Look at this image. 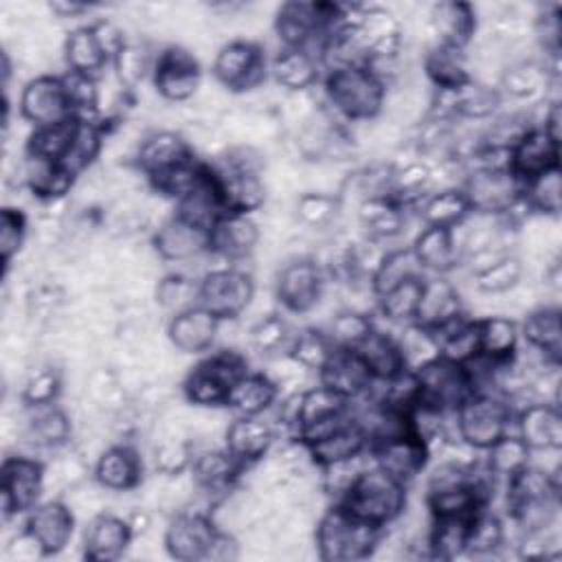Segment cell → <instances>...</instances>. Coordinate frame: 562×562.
<instances>
[{
    "label": "cell",
    "instance_id": "15",
    "mask_svg": "<svg viewBox=\"0 0 562 562\" xmlns=\"http://www.w3.org/2000/svg\"><path fill=\"white\" fill-rule=\"evenodd\" d=\"M18 114L31 127H42L50 123L66 121L72 114L61 75L40 72L26 79L18 97Z\"/></svg>",
    "mask_w": 562,
    "mask_h": 562
},
{
    "label": "cell",
    "instance_id": "41",
    "mask_svg": "<svg viewBox=\"0 0 562 562\" xmlns=\"http://www.w3.org/2000/svg\"><path fill=\"white\" fill-rule=\"evenodd\" d=\"M367 364L373 382H389L397 378L400 373L408 371L400 340L395 334L384 331L375 325V329L362 340V345L356 349Z\"/></svg>",
    "mask_w": 562,
    "mask_h": 562
},
{
    "label": "cell",
    "instance_id": "36",
    "mask_svg": "<svg viewBox=\"0 0 562 562\" xmlns=\"http://www.w3.org/2000/svg\"><path fill=\"white\" fill-rule=\"evenodd\" d=\"M463 299L459 288L446 277V274H432L424 277V288H422V299L419 307L415 314V325L432 331L448 321L457 318L463 314Z\"/></svg>",
    "mask_w": 562,
    "mask_h": 562
},
{
    "label": "cell",
    "instance_id": "49",
    "mask_svg": "<svg viewBox=\"0 0 562 562\" xmlns=\"http://www.w3.org/2000/svg\"><path fill=\"white\" fill-rule=\"evenodd\" d=\"M64 393V371L55 362H40L26 371L20 386L24 408H42L57 404Z\"/></svg>",
    "mask_w": 562,
    "mask_h": 562
},
{
    "label": "cell",
    "instance_id": "30",
    "mask_svg": "<svg viewBox=\"0 0 562 562\" xmlns=\"http://www.w3.org/2000/svg\"><path fill=\"white\" fill-rule=\"evenodd\" d=\"M305 448L310 452L312 463L318 470V468L349 461L353 457L369 452V437L360 426V422L353 417V413H349L338 426H334L318 439L305 443Z\"/></svg>",
    "mask_w": 562,
    "mask_h": 562
},
{
    "label": "cell",
    "instance_id": "1",
    "mask_svg": "<svg viewBox=\"0 0 562 562\" xmlns=\"http://www.w3.org/2000/svg\"><path fill=\"white\" fill-rule=\"evenodd\" d=\"M505 514L512 527L522 533L553 531L560 514V474L527 463L503 483Z\"/></svg>",
    "mask_w": 562,
    "mask_h": 562
},
{
    "label": "cell",
    "instance_id": "14",
    "mask_svg": "<svg viewBox=\"0 0 562 562\" xmlns=\"http://www.w3.org/2000/svg\"><path fill=\"white\" fill-rule=\"evenodd\" d=\"M325 285L327 277L312 255L290 257L274 277V301L285 312L303 316L323 301Z\"/></svg>",
    "mask_w": 562,
    "mask_h": 562
},
{
    "label": "cell",
    "instance_id": "28",
    "mask_svg": "<svg viewBox=\"0 0 562 562\" xmlns=\"http://www.w3.org/2000/svg\"><path fill=\"white\" fill-rule=\"evenodd\" d=\"M316 382L331 389L351 404L369 393L373 378L356 349L336 347L323 369L316 373Z\"/></svg>",
    "mask_w": 562,
    "mask_h": 562
},
{
    "label": "cell",
    "instance_id": "51",
    "mask_svg": "<svg viewBox=\"0 0 562 562\" xmlns=\"http://www.w3.org/2000/svg\"><path fill=\"white\" fill-rule=\"evenodd\" d=\"M200 296V277L189 272H167L154 281L151 299L167 316H173L182 310L198 305Z\"/></svg>",
    "mask_w": 562,
    "mask_h": 562
},
{
    "label": "cell",
    "instance_id": "10",
    "mask_svg": "<svg viewBox=\"0 0 562 562\" xmlns=\"http://www.w3.org/2000/svg\"><path fill=\"white\" fill-rule=\"evenodd\" d=\"M151 88L169 105L193 101L202 88V64L193 48L171 42L162 44L154 55Z\"/></svg>",
    "mask_w": 562,
    "mask_h": 562
},
{
    "label": "cell",
    "instance_id": "59",
    "mask_svg": "<svg viewBox=\"0 0 562 562\" xmlns=\"http://www.w3.org/2000/svg\"><path fill=\"white\" fill-rule=\"evenodd\" d=\"M373 329H375V323L371 314L356 307L338 310L325 327L334 347H342V349H358Z\"/></svg>",
    "mask_w": 562,
    "mask_h": 562
},
{
    "label": "cell",
    "instance_id": "39",
    "mask_svg": "<svg viewBox=\"0 0 562 562\" xmlns=\"http://www.w3.org/2000/svg\"><path fill=\"white\" fill-rule=\"evenodd\" d=\"M408 211L391 195H373L358 202L356 217L362 235L373 241H391L406 231Z\"/></svg>",
    "mask_w": 562,
    "mask_h": 562
},
{
    "label": "cell",
    "instance_id": "5",
    "mask_svg": "<svg viewBox=\"0 0 562 562\" xmlns=\"http://www.w3.org/2000/svg\"><path fill=\"white\" fill-rule=\"evenodd\" d=\"M248 371V358L239 349H211L184 373L180 384L182 397L193 408H226L231 389Z\"/></svg>",
    "mask_w": 562,
    "mask_h": 562
},
{
    "label": "cell",
    "instance_id": "61",
    "mask_svg": "<svg viewBox=\"0 0 562 562\" xmlns=\"http://www.w3.org/2000/svg\"><path fill=\"white\" fill-rule=\"evenodd\" d=\"M61 81H64L72 114L77 119H99V108H101L99 77L66 70L61 72Z\"/></svg>",
    "mask_w": 562,
    "mask_h": 562
},
{
    "label": "cell",
    "instance_id": "8",
    "mask_svg": "<svg viewBox=\"0 0 562 562\" xmlns=\"http://www.w3.org/2000/svg\"><path fill=\"white\" fill-rule=\"evenodd\" d=\"M514 406L498 393H472L452 413V432L465 446L483 452L512 432Z\"/></svg>",
    "mask_w": 562,
    "mask_h": 562
},
{
    "label": "cell",
    "instance_id": "34",
    "mask_svg": "<svg viewBox=\"0 0 562 562\" xmlns=\"http://www.w3.org/2000/svg\"><path fill=\"white\" fill-rule=\"evenodd\" d=\"M518 331L527 349L555 364L562 362V312L558 303L531 307L518 325Z\"/></svg>",
    "mask_w": 562,
    "mask_h": 562
},
{
    "label": "cell",
    "instance_id": "50",
    "mask_svg": "<svg viewBox=\"0 0 562 562\" xmlns=\"http://www.w3.org/2000/svg\"><path fill=\"white\" fill-rule=\"evenodd\" d=\"M75 132H77V116H70L59 123L33 127L24 140V154L64 162L72 147Z\"/></svg>",
    "mask_w": 562,
    "mask_h": 562
},
{
    "label": "cell",
    "instance_id": "62",
    "mask_svg": "<svg viewBox=\"0 0 562 562\" xmlns=\"http://www.w3.org/2000/svg\"><path fill=\"white\" fill-rule=\"evenodd\" d=\"M29 235V217L20 206H4L0 213V259L4 270L22 250Z\"/></svg>",
    "mask_w": 562,
    "mask_h": 562
},
{
    "label": "cell",
    "instance_id": "17",
    "mask_svg": "<svg viewBox=\"0 0 562 562\" xmlns=\"http://www.w3.org/2000/svg\"><path fill=\"white\" fill-rule=\"evenodd\" d=\"M77 514L64 498H44L26 516L22 527L35 538L44 558L61 553L75 536Z\"/></svg>",
    "mask_w": 562,
    "mask_h": 562
},
{
    "label": "cell",
    "instance_id": "29",
    "mask_svg": "<svg viewBox=\"0 0 562 562\" xmlns=\"http://www.w3.org/2000/svg\"><path fill=\"white\" fill-rule=\"evenodd\" d=\"M77 184V176L57 160L26 156L20 167V187L26 189L40 204L66 200Z\"/></svg>",
    "mask_w": 562,
    "mask_h": 562
},
{
    "label": "cell",
    "instance_id": "37",
    "mask_svg": "<svg viewBox=\"0 0 562 562\" xmlns=\"http://www.w3.org/2000/svg\"><path fill=\"white\" fill-rule=\"evenodd\" d=\"M270 77L283 92H310L323 79V68L307 48H279L270 57Z\"/></svg>",
    "mask_w": 562,
    "mask_h": 562
},
{
    "label": "cell",
    "instance_id": "58",
    "mask_svg": "<svg viewBox=\"0 0 562 562\" xmlns=\"http://www.w3.org/2000/svg\"><path fill=\"white\" fill-rule=\"evenodd\" d=\"M292 329L279 312L261 314L248 329V345L261 356H279L292 342Z\"/></svg>",
    "mask_w": 562,
    "mask_h": 562
},
{
    "label": "cell",
    "instance_id": "40",
    "mask_svg": "<svg viewBox=\"0 0 562 562\" xmlns=\"http://www.w3.org/2000/svg\"><path fill=\"white\" fill-rule=\"evenodd\" d=\"M279 397H281V391L266 371H248L231 389L226 408L233 411L235 415L257 417L272 411Z\"/></svg>",
    "mask_w": 562,
    "mask_h": 562
},
{
    "label": "cell",
    "instance_id": "46",
    "mask_svg": "<svg viewBox=\"0 0 562 562\" xmlns=\"http://www.w3.org/2000/svg\"><path fill=\"white\" fill-rule=\"evenodd\" d=\"M472 518H430L426 527V544L430 551V560H457L465 555Z\"/></svg>",
    "mask_w": 562,
    "mask_h": 562
},
{
    "label": "cell",
    "instance_id": "23",
    "mask_svg": "<svg viewBox=\"0 0 562 562\" xmlns=\"http://www.w3.org/2000/svg\"><path fill=\"white\" fill-rule=\"evenodd\" d=\"M424 26L430 33L428 44L439 42L457 48H470L479 31V13L470 2L443 0L428 7Z\"/></svg>",
    "mask_w": 562,
    "mask_h": 562
},
{
    "label": "cell",
    "instance_id": "43",
    "mask_svg": "<svg viewBox=\"0 0 562 562\" xmlns=\"http://www.w3.org/2000/svg\"><path fill=\"white\" fill-rule=\"evenodd\" d=\"M61 55L66 61V70H75L92 77H99L110 64L90 24H79L64 35Z\"/></svg>",
    "mask_w": 562,
    "mask_h": 562
},
{
    "label": "cell",
    "instance_id": "33",
    "mask_svg": "<svg viewBox=\"0 0 562 562\" xmlns=\"http://www.w3.org/2000/svg\"><path fill=\"white\" fill-rule=\"evenodd\" d=\"M422 75L432 90H457L472 77L470 50L450 44H428L422 53Z\"/></svg>",
    "mask_w": 562,
    "mask_h": 562
},
{
    "label": "cell",
    "instance_id": "9",
    "mask_svg": "<svg viewBox=\"0 0 562 562\" xmlns=\"http://www.w3.org/2000/svg\"><path fill=\"white\" fill-rule=\"evenodd\" d=\"M220 529L222 525L215 520L213 509L191 498L171 514L162 533V547L178 562H209Z\"/></svg>",
    "mask_w": 562,
    "mask_h": 562
},
{
    "label": "cell",
    "instance_id": "16",
    "mask_svg": "<svg viewBox=\"0 0 562 562\" xmlns=\"http://www.w3.org/2000/svg\"><path fill=\"white\" fill-rule=\"evenodd\" d=\"M369 454L378 468L408 485L428 468L432 450L422 437L406 428L397 435H391L373 443L369 448Z\"/></svg>",
    "mask_w": 562,
    "mask_h": 562
},
{
    "label": "cell",
    "instance_id": "4",
    "mask_svg": "<svg viewBox=\"0 0 562 562\" xmlns=\"http://www.w3.org/2000/svg\"><path fill=\"white\" fill-rule=\"evenodd\" d=\"M336 503L356 518L389 529L408 509V485L371 461Z\"/></svg>",
    "mask_w": 562,
    "mask_h": 562
},
{
    "label": "cell",
    "instance_id": "13",
    "mask_svg": "<svg viewBox=\"0 0 562 562\" xmlns=\"http://www.w3.org/2000/svg\"><path fill=\"white\" fill-rule=\"evenodd\" d=\"M413 373L417 380V400L443 413H454L472 393H476L468 364L443 356H435L413 369Z\"/></svg>",
    "mask_w": 562,
    "mask_h": 562
},
{
    "label": "cell",
    "instance_id": "57",
    "mask_svg": "<svg viewBox=\"0 0 562 562\" xmlns=\"http://www.w3.org/2000/svg\"><path fill=\"white\" fill-rule=\"evenodd\" d=\"M525 277V263L516 252H509L494 261L492 266L483 268L476 274H470L472 285L483 296H503L514 290Z\"/></svg>",
    "mask_w": 562,
    "mask_h": 562
},
{
    "label": "cell",
    "instance_id": "42",
    "mask_svg": "<svg viewBox=\"0 0 562 562\" xmlns=\"http://www.w3.org/2000/svg\"><path fill=\"white\" fill-rule=\"evenodd\" d=\"M415 211H417V217L422 220V226H439V228H454L472 213L461 187L432 189L415 206Z\"/></svg>",
    "mask_w": 562,
    "mask_h": 562
},
{
    "label": "cell",
    "instance_id": "20",
    "mask_svg": "<svg viewBox=\"0 0 562 562\" xmlns=\"http://www.w3.org/2000/svg\"><path fill=\"white\" fill-rule=\"evenodd\" d=\"M195 156H198L195 149L191 147V143L180 130L160 127V130L147 132L138 140L136 151L132 156V167L147 180Z\"/></svg>",
    "mask_w": 562,
    "mask_h": 562
},
{
    "label": "cell",
    "instance_id": "47",
    "mask_svg": "<svg viewBox=\"0 0 562 562\" xmlns=\"http://www.w3.org/2000/svg\"><path fill=\"white\" fill-rule=\"evenodd\" d=\"M520 202H522L527 215L558 220L560 209H562V171H560V167L522 182Z\"/></svg>",
    "mask_w": 562,
    "mask_h": 562
},
{
    "label": "cell",
    "instance_id": "53",
    "mask_svg": "<svg viewBox=\"0 0 562 562\" xmlns=\"http://www.w3.org/2000/svg\"><path fill=\"white\" fill-rule=\"evenodd\" d=\"M108 140V132L99 119H77V132L72 147L64 165L79 178L83 176L101 156Z\"/></svg>",
    "mask_w": 562,
    "mask_h": 562
},
{
    "label": "cell",
    "instance_id": "54",
    "mask_svg": "<svg viewBox=\"0 0 562 562\" xmlns=\"http://www.w3.org/2000/svg\"><path fill=\"white\" fill-rule=\"evenodd\" d=\"M507 544V525L505 518L492 512V507L481 509L468 531V549L465 555L472 558H485V555H498Z\"/></svg>",
    "mask_w": 562,
    "mask_h": 562
},
{
    "label": "cell",
    "instance_id": "52",
    "mask_svg": "<svg viewBox=\"0 0 562 562\" xmlns=\"http://www.w3.org/2000/svg\"><path fill=\"white\" fill-rule=\"evenodd\" d=\"M422 274H426V272L419 268L411 246L386 248L380 263L375 266V270L369 279V285H371L373 296L378 299L384 292H389L391 288L400 285L402 281H406L411 277H422Z\"/></svg>",
    "mask_w": 562,
    "mask_h": 562
},
{
    "label": "cell",
    "instance_id": "11",
    "mask_svg": "<svg viewBox=\"0 0 562 562\" xmlns=\"http://www.w3.org/2000/svg\"><path fill=\"white\" fill-rule=\"evenodd\" d=\"M257 283L250 272L237 266H215L200 277L198 305L211 312L217 321H237L255 301Z\"/></svg>",
    "mask_w": 562,
    "mask_h": 562
},
{
    "label": "cell",
    "instance_id": "3",
    "mask_svg": "<svg viewBox=\"0 0 562 562\" xmlns=\"http://www.w3.org/2000/svg\"><path fill=\"white\" fill-rule=\"evenodd\" d=\"M384 531L331 503L316 518L312 542L316 558L323 562H360L375 555Z\"/></svg>",
    "mask_w": 562,
    "mask_h": 562
},
{
    "label": "cell",
    "instance_id": "48",
    "mask_svg": "<svg viewBox=\"0 0 562 562\" xmlns=\"http://www.w3.org/2000/svg\"><path fill=\"white\" fill-rule=\"evenodd\" d=\"M154 55L156 48L147 42V40H127L125 46L116 53V57L112 59V68H114V79L127 90L134 92L136 88L143 86L145 79L151 77V68H154Z\"/></svg>",
    "mask_w": 562,
    "mask_h": 562
},
{
    "label": "cell",
    "instance_id": "35",
    "mask_svg": "<svg viewBox=\"0 0 562 562\" xmlns=\"http://www.w3.org/2000/svg\"><path fill=\"white\" fill-rule=\"evenodd\" d=\"M29 417L18 439L35 443L40 450H66L75 439V417L57 402L42 408H26Z\"/></svg>",
    "mask_w": 562,
    "mask_h": 562
},
{
    "label": "cell",
    "instance_id": "63",
    "mask_svg": "<svg viewBox=\"0 0 562 562\" xmlns=\"http://www.w3.org/2000/svg\"><path fill=\"white\" fill-rule=\"evenodd\" d=\"M103 53L108 55L110 64L116 57V53L125 46V42L130 40V35L125 33V29L121 26V22H116L114 18H97L94 22H90Z\"/></svg>",
    "mask_w": 562,
    "mask_h": 562
},
{
    "label": "cell",
    "instance_id": "38",
    "mask_svg": "<svg viewBox=\"0 0 562 562\" xmlns=\"http://www.w3.org/2000/svg\"><path fill=\"white\" fill-rule=\"evenodd\" d=\"M408 246L424 272L448 274L461 266V252L452 228L422 226Z\"/></svg>",
    "mask_w": 562,
    "mask_h": 562
},
{
    "label": "cell",
    "instance_id": "44",
    "mask_svg": "<svg viewBox=\"0 0 562 562\" xmlns=\"http://www.w3.org/2000/svg\"><path fill=\"white\" fill-rule=\"evenodd\" d=\"M393 182H391V198L400 202L406 211L415 209L432 189H435V173L432 165L424 158L415 156L406 162H393Z\"/></svg>",
    "mask_w": 562,
    "mask_h": 562
},
{
    "label": "cell",
    "instance_id": "2",
    "mask_svg": "<svg viewBox=\"0 0 562 562\" xmlns=\"http://www.w3.org/2000/svg\"><path fill=\"white\" fill-rule=\"evenodd\" d=\"M325 108L347 125H367L382 116L386 88L367 66H338L323 72Z\"/></svg>",
    "mask_w": 562,
    "mask_h": 562
},
{
    "label": "cell",
    "instance_id": "12",
    "mask_svg": "<svg viewBox=\"0 0 562 562\" xmlns=\"http://www.w3.org/2000/svg\"><path fill=\"white\" fill-rule=\"evenodd\" d=\"M46 490V461L26 454L11 452L2 459L0 468V496H2V518L26 516L42 498Z\"/></svg>",
    "mask_w": 562,
    "mask_h": 562
},
{
    "label": "cell",
    "instance_id": "55",
    "mask_svg": "<svg viewBox=\"0 0 562 562\" xmlns=\"http://www.w3.org/2000/svg\"><path fill=\"white\" fill-rule=\"evenodd\" d=\"M481 454H483L485 470L498 483H505L512 474H516L520 468H525L531 461V450L516 432L503 435L496 443H492Z\"/></svg>",
    "mask_w": 562,
    "mask_h": 562
},
{
    "label": "cell",
    "instance_id": "6",
    "mask_svg": "<svg viewBox=\"0 0 562 562\" xmlns=\"http://www.w3.org/2000/svg\"><path fill=\"white\" fill-rule=\"evenodd\" d=\"M461 189L468 198L472 213L505 217L514 226L520 224L518 211H525L520 202L522 184L512 176L507 165H474L465 169Z\"/></svg>",
    "mask_w": 562,
    "mask_h": 562
},
{
    "label": "cell",
    "instance_id": "25",
    "mask_svg": "<svg viewBox=\"0 0 562 562\" xmlns=\"http://www.w3.org/2000/svg\"><path fill=\"white\" fill-rule=\"evenodd\" d=\"M132 542H134V533L130 529L127 518L103 509L92 518H88V525L83 529L81 551H83V558L90 562H114L125 555Z\"/></svg>",
    "mask_w": 562,
    "mask_h": 562
},
{
    "label": "cell",
    "instance_id": "21",
    "mask_svg": "<svg viewBox=\"0 0 562 562\" xmlns=\"http://www.w3.org/2000/svg\"><path fill=\"white\" fill-rule=\"evenodd\" d=\"M222 446L239 465L252 470L255 465L263 463L266 457H270L272 448L277 446V432L263 415H235L224 428Z\"/></svg>",
    "mask_w": 562,
    "mask_h": 562
},
{
    "label": "cell",
    "instance_id": "18",
    "mask_svg": "<svg viewBox=\"0 0 562 562\" xmlns=\"http://www.w3.org/2000/svg\"><path fill=\"white\" fill-rule=\"evenodd\" d=\"M261 241V226L255 215L224 213L209 231V255L228 266L248 259Z\"/></svg>",
    "mask_w": 562,
    "mask_h": 562
},
{
    "label": "cell",
    "instance_id": "31",
    "mask_svg": "<svg viewBox=\"0 0 562 562\" xmlns=\"http://www.w3.org/2000/svg\"><path fill=\"white\" fill-rule=\"evenodd\" d=\"M516 435L531 452L562 450V415L560 406L529 402L514 413Z\"/></svg>",
    "mask_w": 562,
    "mask_h": 562
},
{
    "label": "cell",
    "instance_id": "22",
    "mask_svg": "<svg viewBox=\"0 0 562 562\" xmlns=\"http://www.w3.org/2000/svg\"><path fill=\"white\" fill-rule=\"evenodd\" d=\"M149 244L160 261L187 263L209 252V231L193 226L171 213L154 226Z\"/></svg>",
    "mask_w": 562,
    "mask_h": 562
},
{
    "label": "cell",
    "instance_id": "26",
    "mask_svg": "<svg viewBox=\"0 0 562 562\" xmlns=\"http://www.w3.org/2000/svg\"><path fill=\"white\" fill-rule=\"evenodd\" d=\"M560 167V138L533 125L507 154V169L522 184L540 173Z\"/></svg>",
    "mask_w": 562,
    "mask_h": 562
},
{
    "label": "cell",
    "instance_id": "56",
    "mask_svg": "<svg viewBox=\"0 0 562 562\" xmlns=\"http://www.w3.org/2000/svg\"><path fill=\"white\" fill-rule=\"evenodd\" d=\"M424 277H411L406 281H402L400 285L391 288L389 292H384L382 296L375 299L378 312L382 318H386L389 323L395 325H408L415 321L417 307H419V299H422V288H424Z\"/></svg>",
    "mask_w": 562,
    "mask_h": 562
},
{
    "label": "cell",
    "instance_id": "7",
    "mask_svg": "<svg viewBox=\"0 0 562 562\" xmlns=\"http://www.w3.org/2000/svg\"><path fill=\"white\" fill-rule=\"evenodd\" d=\"M211 72L215 83L228 94L255 92L270 77V57L257 40L233 37L213 53Z\"/></svg>",
    "mask_w": 562,
    "mask_h": 562
},
{
    "label": "cell",
    "instance_id": "32",
    "mask_svg": "<svg viewBox=\"0 0 562 562\" xmlns=\"http://www.w3.org/2000/svg\"><path fill=\"white\" fill-rule=\"evenodd\" d=\"M479 358L496 369L509 367L520 351L518 323L507 314H487L474 321Z\"/></svg>",
    "mask_w": 562,
    "mask_h": 562
},
{
    "label": "cell",
    "instance_id": "64",
    "mask_svg": "<svg viewBox=\"0 0 562 562\" xmlns=\"http://www.w3.org/2000/svg\"><path fill=\"white\" fill-rule=\"evenodd\" d=\"M92 9L90 2L81 0H50L46 2V11L53 15V20H77L86 15Z\"/></svg>",
    "mask_w": 562,
    "mask_h": 562
},
{
    "label": "cell",
    "instance_id": "45",
    "mask_svg": "<svg viewBox=\"0 0 562 562\" xmlns=\"http://www.w3.org/2000/svg\"><path fill=\"white\" fill-rule=\"evenodd\" d=\"M342 200L338 193L323 189H305L294 198L292 215L301 228L327 231L342 213Z\"/></svg>",
    "mask_w": 562,
    "mask_h": 562
},
{
    "label": "cell",
    "instance_id": "27",
    "mask_svg": "<svg viewBox=\"0 0 562 562\" xmlns=\"http://www.w3.org/2000/svg\"><path fill=\"white\" fill-rule=\"evenodd\" d=\"M558 79V72H553L540 57L518 59L507 64L498 75V92L505 99L512 101H529L533 105L547 101V90Z\"/></svg>",
    "mask_w": 562,
    "mask_h": 562
},
{
    "label": "cell",
    "instance_id": "19",
    "mask_svg": "<svg viewBox=\"0 0 562 562\" xmlns=\"http://www.w3.org/2000/svg\"><path fill=\"white\" fill-rule=\"evenodd\" d=\"M145 465L138 448L130 441L105 446L92 463V481L112 494L134 492L143 485Z\"/></svg>",
    "mask_w": 562,
    "mask_h": 562
},
{
    "label": "cell",
    "instance_id": "60",
    "mask_svg": "<svg viewBox=\"0 0 562 562\" xmlns=\"http://www.w3.org/2000/svg\"><path fill=\"white\" fill-rule=\"evenodd\" d=\"M334 342L329 340L325 329L318 327H305L299 334L292 336V342L288 347V356L294 358L305 371L310 373H318L323 369V364L327 362V358L334 351Z\"/></svg>",
    "mask_w": 562,
    "mask_h": 562
},
{
    "label": "cell",
    "instance_id": "24",
    "mask_svg": "<svg viewBox=\"0 0 562 562\" xmlns=\"http://www.w3.org/2000/svg\"><path fill=\"white\" fill-rule=\"evenodd\" d=\"M220 329L222 321H217L202 305H193L167 318L165 336L178 353L200 356L209 353L215 347Z\"/></svg>",
    "mask_w": 562,
    "mask_h": 562
}]
</instances>
